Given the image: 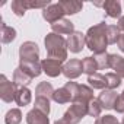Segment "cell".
<instances>
[{"label": "cell", "instance_id": "cell-7", "mask_svg": "<svg viewBox=\"0 0 124 124\" xmlns=\"http://www.w3.org/2000/svg\"><path fill=\"white\" fill-rule=\"evenodd\" d=\"M41 66H42V72L50 76V78H57L63 73V61L55 60V58H44L41 61Z\"/></svg>", "mask_w": 124, "mask_h": 124}, {"label": "cell", "instance_id": "cell-35", "mask_svg": "<svg viewBox=\"0 0 124 124\" xmlns=\"http://www.w3.org/2000/svg\"><path fill=\"white\" fill-rule=\"evenodd\" d=\"M117 26L120 28V31H123V32H124V16H121V18L118 19V23H117Z\"/></svg>", "mask_w": 124, "mask_h": 124}, {"label": "cell", "instance_id": "cell-33", "mask_svg": "<svg viewBox=\"0 0 124 124\" xmlns=\"http://www.w3.org/2000/svg\"><path fill=\"white\" fill-rule=\"evenodd\" d=\"M114 109H115L117 112H120V114H124V91L121 92V95H118V99H117V102H115Z\"/></svg>", "mask_w": 124, "mask_h": 124}, {"label": "cell", "instance_id": "cell-23", "mask_svg": "<svg viewBox=\"0 0 124 124\" xmlns=\"http://www.w3.org/2000/svg\"><path fill=\"white\" fill-rule=\"evenodd\" d=\"M88 83L92 89H107V80H105V75L101 73H95L92 76H88Z\"/></svg>", "mask_w": 124, "mask_h": 124}, {"label": "cell", "instance_id": "cell-12", "mask_svg": "<svg viewBox=\"0 0 124 124\" xmlns=\"http://www.w3.org/2000/svg\"><path fill=\"white\" fill-rule=\"evenodd\" d=\"M51 31L57 35H72L75 32V23L72 21L63 18L51 25Z\"/></svg>", "mask_w": 124, "mask_h": 124}, {"label": "cell", "instance_id": "cell-28", "mask_svg": "<svg viewBox=\"0 0 124 124\" xmlns=\"http://www.w3.org/2000/svg\"><path fill=\"white\" fill-rule=\"evenodd\" d=\"M120 28L117 25H108L107 28V37H108V44H117L120 38Z\"/></svg>", "mask_w": 124, "mask_h": 124}, {"label": "cell", "instance_id": "cell-4", "mask_svg": "<svg viewBox=\"0 0 124 124\" xmlns=\"http://www.w3.org/2000/svg\"><path fill=\"white\" fill-rule=\"evenodd\" d=\"M88 107L89 104H85V102H80V101H75L72 102L70 108L64 112V115L61 117L64 121H67L69 124H78L82 121L83 117L88 115Z\"/></svg>", "mask_w": 124, "mask_h": 124}, {"label": "cell", "instance_id": "cell-27", "mask_svg": "<svg viewBox=\"0 0 124 124\" xmlns=\"http://www.w3.org/2000/svg\"><path fill=\"white\" fill-rule=\"evenodd\" d=\"M105 80H107V89H112L115 91L120 85H121V78L117 73H107L105 75Z\"/></svg>", "mask_w": 124, "mask_h": 124}, {"label": "cell", "instance_id": "cell-36", "mask_svg": "<svg viewBox=\"0 0 124 124\" xmlns=\"http://www.w3.org/2000/svg\"><path fill=\"white\" fill-rule=\"evenodd\" d=\"M54 124H69V123H67V121H64L63 118H60V120H57V121H55Z\"/></svg>", "mask_w": 124, "mask_h": 124}, {"label": "cell", "instance_id": "cell-24", "mask_svg": "<svg viewBox=\"0 0 124 124\" xmlns=\"http://www.w3.org/2000/svg\"><path fill=\"white\" fill-rule=\"evenodd\" d=\"M82 67H83V73H86L88 76H92V75L98 73V70H99L98 63L93 57H85L82 60Z\"/></svg>", "mask_w": 124, "mask_h": 124}, {"label": "cell", "instance_id": "cell-9", "mask_svg": "<svg viewBox=\"0 0 124 124\" xmlns=\"http://www.w3.org/2000/svg\"><path fill=\"white\" fill-rule=\"evenodd\" d=\"M64 10H63V8L60 6V3H51L48 8H45L44 10H42V18L48 22V23H55L57 21H60V19H63L64 18Z\"/></svg>", "mask_w": 124, "mask_h": 124}, {"label": "cell", "instance_id": "cell-37", "mask_svg": "<svg viewBox=\"0 0 124 124\" xmlns=\"http://www.w3.org/2000/svg\"><path fill=\"white\" fill-rule=\"evenodd\" d=\"M121 124H124V117H123V120H121Z\"/></svg>", "mask_w": 124, "mask_h": 124}, {"label": "cell", "instance_id": "cell-26", "mask_svg": "<svg viewBox=\"0 0 124 124\" xmlns=\"http://www.w3.org/2000/svg\"><path fill=\"white\" fill-rule=\"evenodd\" d=\"M34 108L38 109V111H41L42 114L48 115V114H50V99H47V98H41V96H35Z\"/></svg>", "mask_w": 124, "mask_h": 124}, {"label": "cell", "instance_id": "cell-15", "mask_svg": "<svg viewBox=\"0 0 124 124\" xmlns=\"http://www.w3.org/2000/svg\"><path fill=\"white\" fill-rule=\"evenodd\" d=\"M108 60H109V69H112L114 73H117L121 79H124V57L118 54H109Z\"/></svg>", "mask_w": 124, "mask_h": 124}, {"label": "cell", "instance_id": "cell-34", "mask_svg": "<svg viewBox=\"0 0 124 124\" xmlns=\"http://www.w3.org/2000/svg\"><path fill=\"white\" fill-rule=\"evenodd\" d=\"M117 47L120 48V51L124 53V34L120 35V38H118V41H117Z\"/></svg>", "mask_w": 124, "mask_h": 124}, {"label": "cell", "instance_id": "cell-14", "mask_svg": "<svg viewBox=\"0 0 124 124\" xmlns=\"http://www.w3.org/2000/svg\"><path fill=\"white\" fill-rule=\"evenodd\" d=\"M102 8L109 18H121V3L118 0H107L102 3Z\"/></svg>", "mask_w": 124, "mask_h": 124}, {"label": "cell", "instance_id": "cell-18", "mask_svg": "<svg viewBox=\"0 0 124 124\" xmlns=\"http://www.w3.org/2000/svg\"><path fill=\"white\" fill-rule=\"evenodd\" d=\"M26 123L28 124H50V118L48 115L34 108L26 114Z\"/></svg>", "mask_w": 124, "mask_h": 124}, {"label": "cell", "instance_id": "cell-2", "mask_svg": "<svg viewBox=\"0 0 124 124\" xmlns=\"http://www.w3.org/2000/svg\"><path fill=\"white\" fill-rule=\"evenodd\" d=\"M44 44H45L48 58H55L60 61L67 60V50H69L67 48V39H64L61 35L50 32L44 38Z\"/></svg>", "mask_w": 124, "mask_h": 124}, {"label": "cell", "instance_id": "cell-6", "mask_svg": "<svg viewBox=\"0 0 124 124\" xmlns=\"http://www.w3.org/2000/svg\"><path fill=\"white\" fill-rule=\"evenodd\" d=\"M16 92H18V86L13 82L8 80L5 75L0 76V98H2L3 102L10 104L12 101H15Z\"/></svg>", "mask_w": 124, "mask_h": 124}, {"label": "cell", "instance_id": "cell-32", "mask_svg": "<svg viewBox=\"0 0 124 124\" xmlns=\"http://www.w3.org/2000/svg\"><path fill=\"white\" fill-rule=\"evenodd\" d=\"M95 124H120V123H118L117 117H114V115H109V114H108V115H104V117L96 118Z\"/></svg>", "mask_w": 124, "mask_h": 124}, {"label": "cell", "instance_id": "cell-20", "mask_svg": "<svg viewBox=\"0 0 124 124\" xmlns=\"http://www.w3.org/2000/svg\"><path fill=\"white\" fill-rule=\"evenodd\" d=\"M31 82H32V78H31L29 75H26L21 67L15 69V72H13V83H15L18 88H23V86L29 85Z\"/></svg>", "mask_w": 124, "mask_h": 124}, {"label": "cell", "instance_id": "cell-30", "mask_svg": "<svg viewBox=\"0 0 124 124\" xmlns=\"http://www.w3.org/2000/svg\"><path fill=\"white\" fill-rule=\"evenodd\" d=\"M101 112H102V107H101L99 101H98V99L91 101V102H89V107H88V115H91V117H93V118H99Z\"/></svg>", "mask_w": 124, "mask_h": 124}, {"label": "cell", "instance_id": "cell-13", "mask_svg": "<svg viewBox=\"0 0 124 124\" xmlns=\"http://www.w3.org/2000/svg\"><path fill=\"white\" fill-rule=\"evenodd\" d=\"M19 67L29 75L32 79L38 78L42 73V66H41V61H19Z\"/></svg>", "mask_w": 124, "mask_h": 124}, {"label": "cell", "instance_id": "cell-25", "mask_svg": "<svg viewBox=\"0 0 124 124\" xmlns=\"http://www.w3.org/2000/svg\"><path fill=\"white\" fill-rule=\"evenodd\" d=\"M21 121H22V112L19 108H12L6 112L5 117L6 124H21Z\"/></svg>", "mask_w": 124, "mask_h": 124}, {"label": "cell", "instance_id": "cell-10", "mask_svg": "<svg viewBox=\"0 0 124 124\" xmlns=\"http://www.w3.org/2000/svg\"><path fill=\"white\" fill-rule=\"evenodd\" d=\"M86 45V37L85 34L79 32V31H75L72 35H69L67 38V48L70 50V53H80Z\"/></svg>", "mask_w": 124, "mask_h": 124}, {"label": "cell", "instance_id": "cell-11", "mask_svg": "<svg viewBox=\"0 0 124 124\" xmlns=\"http://www.w3.org/2000/svg\"><path fill=\"white\" fill-rule=\"evenodd\" d=\"M117 99H118V95L112 89H104L98 96V101H99L102 109H114Z\"/></svg>", "mask_w": 124, "mask_h": 124}, {"label": "cell", "instance_id": "cell-3", "mask_svg": "<svg viewBox=\"0 0 124 124\" xmlns=\"http://www.w3.org/2000/svg\"><path fill=\"white\" fill-rule=\"evenodd\" d=\"M78 88L79 85L76 82H67L63 88H58L54 91V95H53V101L57 102V104H67V102H73L75 98H76V93H78Z\"/></svg>", "mask_w": 124, "mask_h": 124}, {"label": "cell", "instance_id": "cell-5", "mask_svg": "<svg viewBox=\"0 0 124 124\" xmlns=\"http://www.w3.org/2000/svg\"><path fill=\"white\" fill-rule=\"evenodd\" d=\"M19 61H39V48L32 41H25L19 47Z\"/></svg>", "mask_w": 124, "mask_h": 124}, {"label": "cell", "instance_id": "cell-31", "mask_svg": "<svg viewBox=\"0 0 124 124\" xmlns=\"http://www.w3.org/2000/svg\"><path fill=\"white\" fill-rule=\"evenodd\" d=\"M12 12L19 18L26 13V8L23 5V0H13L12 2Z\"/></svg>", "mask_w": 124, "mask_h": 124}, {"label": "cell", "instance_id": "cell-17", "mask_svg": "<svg viewBox=\"0 0 124 124\" xmlns=\"http://www.w3.org/2000/svg\"><path fill=\"white\" fill-rule=\"evenodd\" d=\"M58 3H60L61 8H63L66 15H76L83 8V3L78 2V0H61V2H58Z\"/></svg>", "mask_w": 124, "mask_h": 124}, {"label": "cell", "instance_id": "cell-8", "mask_svg": "<svg viewBox=\"0 0 124 124\" xmlns=\"http://www.w3.org/2000/svg\"><path fill=\"white\" fill-rule=\"evenodd\" d=\"M82 73H83L82 60H79V58H72V60L66 61V64L63 66V75L70 80L78 79Z\"/></svg>", "mask_w": 124, "mask_h": 124}, {"label": "cell", "instance_id": "cell-16", "mask_svg": "<svg viewBox=\"0 0 124 124\" xmlns=\"http://www.w3.org/2000/svg\"><path fill=\"white\" fill-rule=\"evenodd\" d=\"M93 89L88 85H79L78 88V93H76V98L75 101H80V102H85V104H89L91 101H93ZM73 101V102H75Z\"/></svg>", "mask_w": 124, "mask_h": 124}, {"label": "cell", "instance_id": "cell-21", "mask_svg": "<svg viewBox=\"0 0 124 124\" xmlns=\"http://www.w3.org/2000/svg\"><path fill=\"white\" fill-rule=\"evenodd\" d=\"M54 88L50 82H41L38 83L37 89H35V96H41V98H47V99H53L54 95Z\"/></svg>", "mask_w": 124, "mask_h": 124}, {"label": "cell", "instance_id": "cell-19", "mask_svg": "<svg viewBox=\"0 0 124 124\" xmlns=\"http://www.w3.org/2000/svg\"><path fill=\"white\" fill-rule=\"evenodd\" d=\"M31 101H32V92L26 86L18 88V92H16V96H15V102L19 107H26Z\"/></svg>", "mask_w": 124, "mask_h": 124}, {"label": "cell", "instance_id": "cell-29", "mask_svg": "<svg viewBox=\"0 0 124 124\" xmlns=\"http://www.w3.org/2000/svg\"><path fill=\"white\" fill-rule=\"evenodd\" d=\"M109 54L108 53H101V54H93V58L96 60L99 70H105L109 69V60H108Z\"/></svg>", "mask_w": 124, "mask_h": 124}, {"label": "cell", "instance_id": "cell-1", "mask_svg": "<svg viewBox=\"0 0 124 124\" xmlns=\"http://www.w3.org/2000/svg\"><path fill=\"white\" fill-rule=\"evenodd\" d=\"M107 28H108V25L105 22H101V23H96V25L91 26L88 29V32L85 34L86 47L93 54L107 53V47L109 45L108 44V37H107Z\"/></svg>", "mask_w": 124, "mask_h": 124}, {"label": "cell", "instance_id": "cell-22", "mask_svg": "<svg viewBox=\"0 0 124 124\" xmlns=\"http://www.w3.org/2000/svg\"><path fill=\"white\" fill-rule=\"evenodd\" d=\"M0 39H2L3 44H9L12 42L15 38H16V29L12 28V26H8L3 21H2V25H0Z\"/></svg>", "mask_w": 124, "mask_h": 124}]
</instances>
